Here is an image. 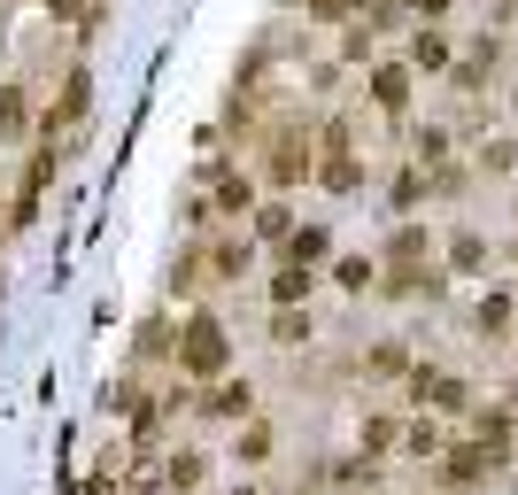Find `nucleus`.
<instances>
[{
  "instance_id": "3",
  "label": "nucleus",
  "mask_w": 518,
  "mask_h": 495,
  "mask_svg": "<svg viewBox=\"0 0 518 495\" xmlns=\"http://www.w3.org/2000/svg\"><path fill=\"white\" fill-rule=\"evenodd\" d=\"M209 410H217V418H232V410H248V387H217V395H209Z\"/></svg>"
},
{
  "instance_id": "5",
  "label": "nucleus",
  "mask_w": 518,
  "mask_h": 495,
  "mask_svg": "<svg viewBox=\"0 0 518 495\" xmlns=\"http://www.w3.org/2000/svg\"><path fill=\"white\" fill-rule=\"evenodd\" d=\"M55 16H86V0H55Z\"/></svg>"
},
{
  "instance_id": "2",
  "label": "nucleus",
  "mask_w": 518,
  "mask_h": 495,
  "mask_svg": "<svg viewBox=\"0 0 518 495\" xmlns=\"http://www.w3.org/2000/svg\"><path fill=\"white\" fill-rule=\"evenodd\" d=\"M194 480H202V457H194V449H186V457H171V488H194Z\"/></svg>"
},
{
  "instance_id": "1",
  "label": "nucleus",
  "mask_w": 518,
  "mask_h": 495,
  "mask_svg": "<svg viewBox=\"0 0 518 495\" xmlns=\"http://www.w3.org/2000/svg\"><path fill=\"white\" fill-rule=\"evenodd\" d=\"M178 364H186V372H217V364H225V333H217V325L209 318H194L186 325V333H178Z\"/></svg>"
},
{
  "instance_id": "4",
  "label": "nucleus",
  "mask_w": 518,
  "mask_h": 495,
  "mask_svg": "<svg viewBox=\"0 0 518 495\" xmlns=\"http://www.w3.org/2000/svg\"><path fill=\"white\" fill-rule=\"evenodd\" d=\"M317 256H325V233H317V225H310V233H294V263H317Z\"/></svg>"
}]
</instances>
